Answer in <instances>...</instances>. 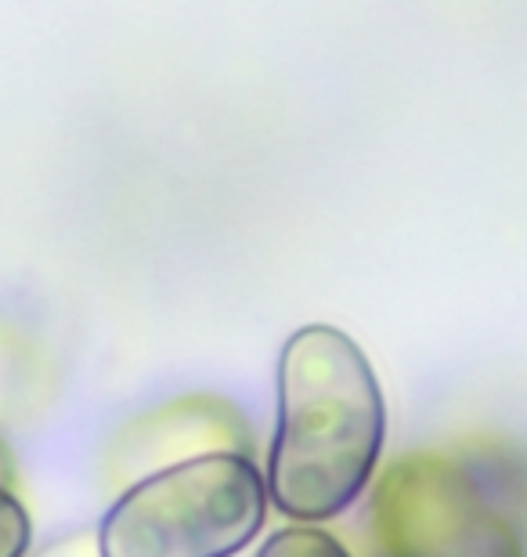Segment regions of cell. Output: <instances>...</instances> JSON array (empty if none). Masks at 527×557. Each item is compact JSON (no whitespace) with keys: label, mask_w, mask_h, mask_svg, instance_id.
Instances as JSON below:
<instances>
[{"label":"cell","mask_w":527,"mask_h":557,"mask_svg":"<svg viewBox=\"0 0 527 557\" xmlns=\"http://www.w3.org/2000/svg\"><path fill=\"white\" fill-rule=\"evenodd\" d=\"M264 515L267 482L250 456H203L123 488L98 525V557H235Z\"/></svg>","instance_id":"7a4b0ae2"},{"label":"cell","mask_w":527,"mask_h":557,"mask_svg":"<svg viewBox=\"0 0 527 557\" xmlns=\"http://www.w3.org/2000/svg\"><path fill=\"white\" fill-rule=\"evenodd\" d=\"M368 515L387 557H524L474 474L441 453L398 456L376 478Z\"/></svg>","instance_id":"3957f363"},{"label":"cell","mask_w":527,"mask_h":557,"mask_svg":"<svg viewBox=\"0 0 527 557\" xmlns=\"http://www.w3.org/2000/svg\"><path fill=\"white\" fill-rule=\"evenodd\" d=\"M256 557H351V554H347L340 547V540H332L329 532H322L315 525H293V529L275 532Z\"/></svg>","instance_id":"5b68a950"},{"label":"cell","mask_w":527,"mask_h":557,"mask_svg":"<svg viewBox=\"0 0 527 557\" xmlns=\"http://www.w3.org/2000/svg\"><path fill=\"white\" fill-rule=\"evenodd\" d=\"M26 557H98V532H70Z\"/></svg>","instance_id":"52a82bcc"},{"label":"cell","mask_w":527,"mask_h":557,"mask_svg":"<svg viewBox=\"0 0 527 557\" xmlns=\"http://www.w3.org/2000/svg\"><path fill=\"white\" fill-rule=\"evenodd\" d=\"M11 478H15V467H11V453H8V445L0 442V488H11Z\"/></svg>","instance_id":"ba28073f"},{"label":"cell","mask_w":527,"mask_h":557,"mask_svg":"<svg viewBox=\"0 0 527 557\" xmlns=\"http://www.w3.org/2000/svg\"><path fill=\"white\" fill-rule=\"evenodd\" d=\"M387 438L373 362L343 330L300 326L278 355L267 499L289 521H329L365 493Z\"/></svg>","instance_id":"6da1fadb"},{"label":"cell","mask_w":527,"mask_h":557,"mask_svg":"<svg viewBox=\"0 0 527 557\" xmlns=\"http://www.w3.org/2000/svg\"><path fill=\"white\" fill-rule=\"evenodd\" d=\"M33 540L29 510L11 488H0V557H26Z\"/></svg>","instance_id":"8992f818"},{"label":"cell","mask_w":527,"mask_h":557,"mask_svg":"<svg viewBox=\"0 0 527 557\" xmlns=\"http://www.w3.org/2000/svg\"><path fill=\"white\" fill-rule=\"evenodd\" d=\"M250 428L242 413L224 398L192 395L163 403L145 417L130 420L120 438L109 445L105 474L116 485L130 488L145 478L171 467L203 460V456H246Z\"/></svg>","instance_id":"277c9868"}]
</instances>
